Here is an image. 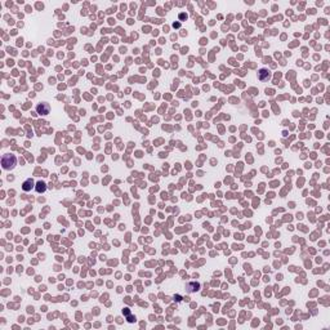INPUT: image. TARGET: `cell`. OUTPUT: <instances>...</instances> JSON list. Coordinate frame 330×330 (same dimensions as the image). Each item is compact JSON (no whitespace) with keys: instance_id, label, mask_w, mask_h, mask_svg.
I'll list each match as a JSON object with an SVG mask.
<instances>
[{"instance_id":"1","label":"cell","mask_w":330,"mask_h":330,"mask_svg":"<svg viewBox=\"0 0 330 330\" xmlns=\"http://www.w3.org/2000/svg\"><path fill=\"white\" fill-rule=\"evenodd\" d=\"M17 164V159L14 155H11V154H5L2 159V165H3V169L5 170H11L13 169Z\"/></svg>"},{"instance_id":"2","label":"cell","mask_w":330,"mask_h":330,"mask_svg":"<svg viewBox=\"0 0 330 330\" xmlns=\"http://www.w3.org/2000/svg\"><path fill=\"white\" fill-rule=\"evenodd\" d=\"M36 111L39 112L40 115H48L49 114V105H48V103H45V102L40 103V105L36 107Z\"/></svg>"},{"instance_id":"3","label":"cell","mask_w":330,"mask_h":330,"mask_svg":"<svg viewBox=\"0 0 330 330\" xmlns=\"http://www.w3.org/2000/svg\"><path fill=\"white\" fill-rule=\"evenodd\" d=\"M270 76H271V75H270L268 70H266V69H261L259 72H258V78H259L261 81H267L270 79Z\"/></svg>"},{"instance_id":"4","label":"cell","mask_w":330,"mask_h":330,"mask_svg":"<svg viewBox=\"0 0 330 330\" xmlns=\"http://www.w3.org/2000/svg\"><path fill=\"white\" fill-rule=\"evenodd\" d=\"M34 188V181L31 179H27V181H25L23 182V184H22V190L25 191V192H29V191H31Z\"/></svg>"},{"instance_id":"5","label":"cell","mask_w":330,"mask_h":330,"mask_svg":"<svg viewBox=\"0 0 330 330\" xmlns=\"http://www.w3.org/2000/svg\"><path fill=\"white\" fill-rule=\"evenodd\" d=\"M45 190H46V186H45V183H44V182L39 181V182L36 183V191L39 192V194H43V192H45Z\"/></svg>"},{"instance_id":"6","label":"cell","mask_w":330,"mask_h":330,"mask_svg":"<svg viewBox=\"0 0 330 330\" xmlns=\"http://www.w3.org/2000/svg\"><path fill=\"white\" fill-rule=\"evenodd\" d=\"M183 18H187V14H181V20H183Z\"/></svg>"}]
</instances>
